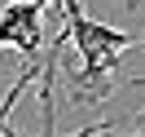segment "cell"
<instances>
[{
    "label": "cell",
    "instance_id": "6da1fadb",
    "mask_svg": "<svg viewBox=\"0 0 145 137\" xmlns=\"http://www.w3.org/2000/svg\"><path fill=\"white\" fill-rule=\"evenodd\" d=\"M57 5H62V13H66V31H62V36L71 40L75 53H79V75H75L79 97L101 102L110 93L106 75L119 71L123 49L145 44V31H119V27H106V22L88 18V13H84V0H57Z\"/></svg>",
    "mask_w": 145,
    "mask_h": 137
},
{
    "label": "cell",
    "instance_id": "7a4b0ae2",
    "mask_svg": "<svg viewBox=\"0 0 145 137\" xmlns=\"http://www.w3.org/2000/svg\"><path fill=\"white\" fill-rule=\"evenodd\" d=\"M44 5L53 0H0V49H18L27 62H40L44 53Z\"/></svg>",
    "mask_w": 145,
    "mask_h": 137
},
{
    "label": "cell",
    "instance_id": "3957f363",
    "mask_svg": "<svg viewBox=\"0 0 145 137\" xmlns=\"http://www.w3.org/2000/svg\"><path fill=\"white\" fill-rule=\"evenodd\" d=\"M35 80H40V62H27L18 75H13L9 93H5V102H0V133H5V124H9V115H13V106H18V97H22V93H27Z\"/></svg>",
    "mask_w": 145,
    "mask_h": 137
}]
</instances>
